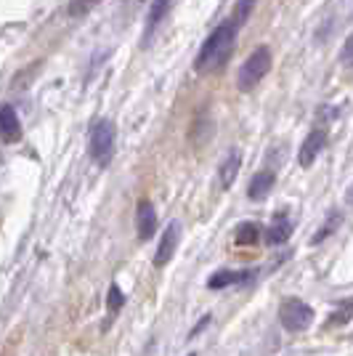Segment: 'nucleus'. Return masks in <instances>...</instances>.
I'll return each instance as SVG.
<instances>
[{"label": "nucleus", "mask_w": 353, "mask_h": 356, "mask_svg": "<svg viewBox=\"0 0 353 356\" xmlns=\"http://www.w3.org/2000/svg\"><path fill=\"white\" fill-rule=\"evenodd\" d=\"M279 322L290 332H303L313 322V309L309 303H303L300 298H287L279 306Z\"/></svg>", "instance_id": "20e7f679"}, {"label": "nucleus", "mask_w": 353, "mask_h": 356, "mask_svg": "<svg viewBox=\"0 0 353 356\" xmlns=\"http://www.w3.org/2000/svg\"><path fill=\"white\" fill-rule=\"evenodd\" d=\"M189 356H197V354H189Z\"/></svg>", "instance_id": "5701e85b"}, {"label": "nucleus", "mask_w": 353, "mask_h": 356, "mask_svg": "<svg viewBox=\"0 0 353 356\" xmlns=\"http://www.w3.org/2000/svg\"><path fill=\"white\" fill-rule=\"evenodd\" d=\"M252 6H255V0H239V6H236V16H234V22L239 24V27H242V24H245V19L250 16Z\"/></svg>", "instance_id": "aec40b11"}, {"label": "nucleus", "mask_w": 353, "mask_h": 356, "mask_svg": "<svg viewBox=\"0 0 353 356\" xmlns=\"http://www.w3.org/2000/svg\"><path fill=\"white\" fill-rule=\"evenodd\" d=\"M115 138H117V131L109 120H99L90 131V141H88V152L90 157L99 165H109L112 163V154H115Z\"/></svg>", "instance_id": "7ed1b4c3"}, {"label": "nucleus", "mask_w": 353, "mask_h": 356, "mask_svg": "<svg viewBox=\"0 0 353 356\" xmlns=\"http://www.w3.org/2000/svg\"><path fill=\"white\" fill-rule=\"evenodd\" d=\"M324 147H327V131L324 128H313L306 136V141L300 144V149H297V163H300V168H311V165L316 163V157L322 154Z\"/></svg>", "instance_id": "39448f33"}, {"label": "nucleus", "mask_w": 353, "mask_h": 356, "mask_svg": "<svg viewBox=\"0 0 353 356\" xmlns=\"http://www.w3.org/2000/svg\"><path fill=\"white\" fill-rule=\"evenodd\" d=\"M106 306H109V312L117 314L122 306H125V296H122V290H120L117 284H112L109 287V298H106Z\"/></svg>", "instance_id": "a211bd4d"}, {"label": "nucleus", "mask_w": 353, "mask_h": 356, "mask_svg": "<svg viewBox=\"0 0 353 356\" xmlns=\"http://www.w3.org/2000/svg\"><path fill=\"white\" fill-rule=\"evenodd\" d=\"M178 242H181V223L170 221L167 229H165V234H162L160 245H157V252H154V266H165L176 255Z\"/></svg>", "instance_id": "423d86ee"}, {"label": "nucleus", "mask_w": 353, "mask_h": 356, "mask_svg": "<svg viewBox=\"0 0 353 356\" xmlns=\"http://www.w3.org/2000/svg\"><path fill=\"white\" fill-rule=\"evenodd\" d=\"M236 24L234 19L218 24L215 30L207 35V40L202 43L199 54H197V72H215L221 70L223 64L229 61L231 51H234V40H236Z\"/></svg>", "instance_id": "f257e3e1"}, {"label": "nucleus", "mask_w": 353, "mask_h": 356, "mask_svg": "<svg viewBox=\"0 0 353 356\" xmlns=\"http://www.w3.org/2000/svg\"><path fill=\"white\" fill-rule=\"evenodd\" d=\"M340 223H343V216H340V213H329V218L324 221L322 229H319V232L311 237V245H322L327 237H332V234L340 229Z\"/></svg>", "instance_id": "2eb2a0df"}, {"label": "nucleus", "mask_w": 353, "mask_h": 356, "mask_svg": "<svg viewBox=\"0 0 353 356\" xmlns=\"http://www.w3.org/2000/svg\"><path fill=\"white\" fill-rule=\"evenodd\" d=\"M99 3H101V0H69V8H67V11H69V16H72V19H77V16L90 14V11H93Z\"/></svg>", "instance_id": "f3484780"}, {"label": "nucleus", "mask_w": 353, "mask_h": 356, "mask_svg": "<svg viewBox=\"0 0 353 356\" xmlns=\"http://www.w3.org/2000/svg\"><path fill=\"white\" fill-rule=\"evenodd\" d=\"M255 271H229V268H223V271H215L210 280H207V287L210 290H223V287H229V284H239V282H247Z\"/></svg>", "instance_id": "9b49d317"}, {"label": "nucleus", "mask_w": 353, "mask_h": 356, "mask_svg": "<svg viewBox=\"0 0 353 356\" xmlns=\"http://www.w3.org/2000/svg\"><path fill=\"white\" fill-rule=\"evenodd\" d=\"M261 239V226L258 223H252V221H245V223H239L236 226V232H234V242L236 245H255Z\"/></svg>", "instance_id": "ddd939ff"}, {"label": "nucleus", "mask_w": 353, "mask_h": 356, "mask_svg": "<svg viewBox=\"0 0 353 356\" xmlns=\"http://www.w3.org/2000/svg\"><path fill=\"white\" fill-rule=\"evenodd\" d=\"M170 3H173V0H154V3H151L149 16H147V35H144V38H151V32L157 30V24L162 22V16L167 14Z\"/></svg>", "instance_id": "4468645a"}, {"label": "nucleus", "mask_w": 353, "mask_h": 356, "mask_svg": "<svg viewBox=\"0 0 353 356\" xmlns=\"http://www.w3.org/2000/svg\"><path fill=\"white\" fill-rule=\"evenodd\" d=\"M268 70H271V51L265 45H261L245 59L242 70H239V77H236L239 90H252L268 74Z\"/></svg>", "instance_id": "f03ea898"}, {"label": "nucleus", "mask_w": 353, "mask_h": 356, "mask_svg": "<svg viewBox=\"0 0 353 356\" xmlns=\"http://www.w3.org/2000/svg\"><path fill=\"white\" fill-rule=\"evenodd\" d=\"M274 184H277V176L271 173V170H261V173H255L250 181V186H247V197L255 200V202H261L268 197V192L274 189Z\"/></svg>", "instance_id": "9d476101"}, {"label": "nucleus", "mask_w": 353, "mask_h": 356, "mask_svg": "<svg viewBox=\"0 0 353 356\" xmlns=\"http://www.w3.org/2000/svg\"><path fill=\"white\" fill-rule=\"evenodd\" d=\"M136 232H138V239H151L157 232V213L149 200H141L136 208Z\"/></svg>", "instance_id": "0eeeda50"}, {"label": "nucleus", "mask_w": 353, "mask_h": 356, "mask_svg": "<svg viewBox=\"0 0 353 356\" xmlns=\"http://www.w3.org/2000/svg\"><path fill=\"white\" fill-rule=\"evenodd\" d=\"M335 118H340V109H338V106L324 104L322 109H319V120H335Z\"/></svg>", "instance_id": "412c9836"}, {"label": "nucleus", "mask_w": 353, "mask_h": 356, "mask_svg": "<svg viewBox=\"0 0 353 356\" xmlns=\"http://www.w3.org/2000/svg\"><path fill=\"white\" fill-rule=\"evenodd\" d=\"M340 64L353 67V32L345 38V43H343V48H340Z\"/></svg>", "instance_id": "6ab92c4d"}, {"label": "nucleus", "mask_w": 353, "mask_h": 356, "mask_svg": "<svg viewBox=\"0 0 353 356\" xmlns=\"http://www.w3.org/2000/svg\"><path fill=\"white\" fill-rule=\"evenodd\" d=\"M0 125H3V141L11 144L22 136V125H19V115L14 112L11 104H3L0 109Z\"/></svg>", "instance_id": "f8f14e48"}, {"label": "nucleus", "mask_w": 353, "mask_h": 356, "mask_svg": "<svg viewBox=\"0 0 353 356\" xmlns=\"http://www.w3.org/2000/svg\"><path fill=\"white\" fill-rule=\"evenodd\" d=\"M290 234H293V221H290V216H287V213H277L271 226H268V232H265V239H268L271 245H284V242L290 239Z\"/></svg>", "instance_id": "1a4fd4ad"}, {"label": "nucleus", "mask_w": 353, "mask_h": 356, "mask_svg": "<svg viewBox=\"0 0 353 356\" xmlns=\"http://www.w3.org/2000/svg\"><path fill=\"white\" fill-rule=\"evenodd\" d=\"M345 200H348V205H353V184L348 186V194H345Z\"/></svg>", "instance_id": "4be33fe9"}, {"label": "nucleus", "mask_w": 353, "mask_h": 356, "mask_svg": "<svg viewBox=\"0 0 353 356\" xmlns=\"http://www.w3.org/2000/svg\"><path fill=\"white\" fill-rule=\"evenodd\" d=\"M239 168H242V154L231 149L226 157H223L221 168H218V178H221V186L223 189H231L234 186L236 176H239Z\"/></svg>", "instance_id": "6e6552de"}, {"label": "nucleus", "mask_w": 353, "mask_h": 356, "mask_svg": "<svg viewBox=\"0 0 353 356\" xmlns=\"http://www.w3.org/2000/svg\"><path fill=\"white\" fill-rule=\"evenodd\" d=\"M351 319H353V298H345V300H340L338 309L332 312L329 325H345V322H351Z\"/></svg>", "instance_id": "dca6fc26"}]
</instances>
